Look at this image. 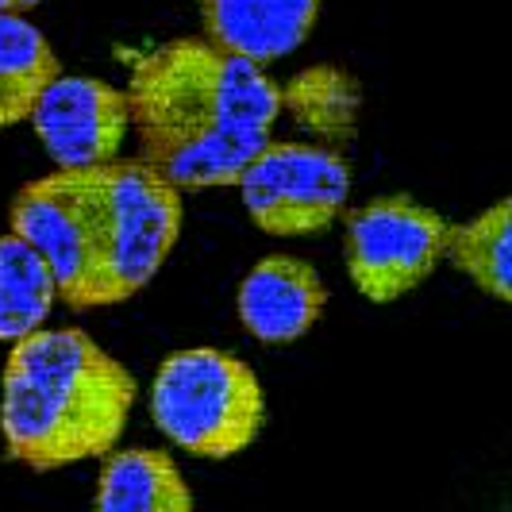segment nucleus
<instances>
[{"label": "nucleus", "instance_id": "5", "mask_svg": "<svg viewBox=\"0 0 512 512\" xmlns=\"http://www.w3.org/2000/svg\"><path fill=\"white\" fill-rule=\"evenodd\" d=\"M235 185L258 231L274 239H312L347 212L351 162L320 143L270 139Z\"/></svg>", "mask_w": 512, "mask_h": 512}, {"label": "nucleus", "instance_id": "11", "mask_svg": "<svg viewBox=\"0 0 512 512\" xmlns=\"http://www.w3.org/2000/svg\"><path fill=\"white\" fill-rule=\"evenodd\" d=\"M278 93H282V116H289L293 128L308 135L312 143L332 147V151H347L355 143L362 116V85L343 66H332V62L308 66L285 85H278Z\"/></svg>", "mask_w": 512, "mask_h": 512}, {"label": "nucleus", "instance_id": "9", "mask_svg": "<svg viewBox=\"0 0 512 512\" xmlns=\"http://www.w3.org/2000/svg\"><path fill=\"white\" fill-rule=\"evenodd\" d=\"M324 0H201L205 39L220 51L270 66L316 27Z\"/></svg>", "mask_w": 512, "mask_h": 512}, {"label": "nucleus", "instance_id": "14", "mask_svg": "<svg viewBox=\"0 0 512 512\" xmlns=\"http://www.w3.org/2000/svg\"><path fill=\"white\" fill-rule=\"evenodd\" d=\"M58 305L51 266L16 231L0 235V343H16L43 328Z\"/></svg>", "mask_w": 512, "mask_h": 512}, {"label": "nucleus", "instance_id": "1", "mask_svg": "<svg viewBox=\"0 0 512 512\" xmlns=\"http://www.w3.org/2000/svg\"><path fill=\"white\" fill-rule=\"evenodd\" d=\"M124 97L139 158L181 193L235 185L282 120V93L266 66L205 35L135 54Z\"/></svg>", "mask_w": 512, "mask_h": 512}, {"label": "nucleus", "instance_id": "13", "mask_svg": "<svg viewBox=\"0 0 512 512\" xmlns=\"http://www.w3.org/2000/svg\"><path fill=\"white\" fill-rule=\"evenodd\" d=\"M58 74L62 62L51 39L20 12H0V128L27 120Z\"/></svg>", "mask_w": 512, "mask_h": 512}, {"label": "nucleus", "instance_id": "8", "mask_svg": "<svg viewBox=\"0 0 512 512\" xmlns=\"http://www.w3.org/2000/svg\"><path fill=\"white\" fill-rule=\"evenodd\" d=\"M328 305V285L320 270L297 255H266L243 274L235 312L258 343L285 347L305 339Z\"/></svg>", "mask_w": 512, "mask_h": 512}, {"label": "nucleus", "instance_id": "15", "mask_svg": "<svg viewBox=\"0 0 512 512\" xmlns=\"http://www.w3.org/2000/svg\"><path fill=\"white\" fill-rule=\"evenodd\" d=\"M39 4H43V0H0V12H20V16H24V12L39 8Z\"/></svg>", "mask_w": 512, "mask_h": 512}, {"label": "nucleus", "instance_id": "10", "mask_svg": "<svg viewBox=\"0 0 512 512\" xmlns=\"http://www.w3.org/2000/svg\"><path fill=\"white\" fill-rule=\"evenodd\" d=\"M93 505L101 512H189L193 489L162 447H112L101 455Z\"/></svg>", "mask_w": 512, "mask_h": 512}, {"label": "nucleus", "instance_id": "2", "mask_svg": "<svg viewBox=\"0 0 512 512\" xmlns=\"http://www.w3.org/2000/svg\"><path fill=\"white\" fill-rule=\"evenodd\" d=\"M139 385L81 328H35L16 339L0 374L4 455L27 470H62L108 455L135 409Z\"/></svg>", "mask_w": 512, "mask_h": 512}, {"label": "nucleus", "instance_id": "4", "mask_svg": "<svg viewBox=\"0 0 512 512\" xmlns=\"http://www.w3.org/2000/svg\"><path fill=\"white\" fill-rule=\"evenodd\" d=\"M151 420L178 451L224 462L258 439L266 424V389L231 351L185 347L154 370Z\"/></svg>", "mask_w": 512, "mask_h": 512}, {"label": "nucleus", "instance_id": "7", "mask_svg": "<svg viewBox=\"0 0 512 512\" xmlns=\"http://www.w3.org/2000/svg\"><path fill=\"white\" fill-rule=\"evenodd\" d=\"M35 139L58 170L101 166L120 158L131 131V112L124 89L101 77L58 74L31 108Z\"/></svg>", "mask_w": 512, "mask_h": 512}, {"label": "nucleus", "instance_id": "12", "mask_svg": "<svg viewBox=\"0 0 512 512\" xmlns=\"http://www.w3.org/2000/svg\"><path fill=\"white\" fill-rule=\"evenodd\" d=\"M443 258L493 301H512V201L501 197L478 216L447 224Z\"/></svg>", "mask_w": 512, "mask_h": 512}, {"label": "nucleus", "instance_id": "3", "mask_svg": "<svg viewBox=\"0 0 512 512\" xmlns=\"http://www.w3.org/2000/svg\"><path fill=\"white\" fill-rule=\"evenodd\" d=\"M58 170V166H54ZM85 251V308L143 293L181 239V189L143 158L58 170Z\"/></svg>", "mask_w": 512, "mask_h": 512}, {"label": "nucleus", "instance_id": "6", "mask_svg": "<svg viewBox=\"0 0 512 512\" xmlns=\"http://www.w3.org/2000/svg\"><path fill=\"white\" fill-rule=\"evenodd\" d=\"M447 216L409 193L374 197L343 216L347 278L370 305H393L424 285L443 262Z\"/></svg>", "mask_w": 512, "mask_h": 512}]
</instances>
